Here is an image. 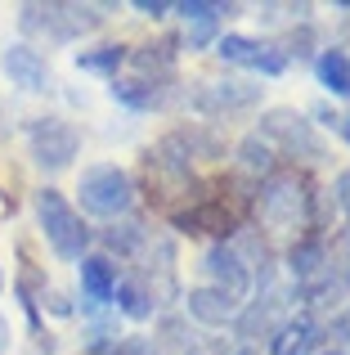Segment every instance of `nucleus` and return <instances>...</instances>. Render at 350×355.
Segmentation results:
<instances>
[{
    "label": "nucleus",
    "instance_id": "nucleus-14",
    "mask_svg": "<svg viewBox=\"0 0 350 355\" xmlns=\"http://www.w3.org/2000/svg\"><path fill=\"white\" fill-rule=\"evenodd\" d=\"M184 311H189V320H198L202 329H225L229 320H234V311H238V302H229L220 288H211V284H198V288H189V297H184Z\"/></svg>",
    "mask_w": 350,
    "mask_h": 355
},
{
    "label": "nucleus",
    "instance_id": "nucleus-30",
    "mask_svg": "<svg viewBox=\"0 0 350 355\" xmlns=\"http://www.w3.org/2000/svg\"><path fill=\"white\" fill-rule=\"evenodd\" d=\"M319 355H346V351H319Z\"/></svg>",
    "mask_w": 350,
    "mask_h": 355
},
{
    "label": "nucleus",
    "instance_id": "nucleus-12",
    "mask_svg": "<svg viewBox=\"0 0 350 355\" xmlns=\"http://www.w3.org/2000/svg\"><path fill=\"white\" fill-rule=\"evenodd\" d=\"M270 355H319V342H324V324L315 320L310 311L283 320L279 329L270 333Z\"/></svg>",
    "mask_w": 350,
    "mask_h": 355
},
{
    "label": "nucleus",
    "instance_id": "nucleus-13",
    "mask_svg": "<svg viewBox=\"0 0 350 355\" xmlns=\"http://www.w3.org/2000/svg\"><path fill=\"white\" fill-rule=\"evenodd\" d=\"M256 99H261V86H247V81H202L198 90L202 113H238V108H252Z\"/></svg>",
    "mask_w": 350,
    "mask_h": 355
},
{
    "label": "nucleus",
    "instance_id": "nucleus-22",
    "mask_svg": "<svg viewBox=\"0 0 350 355\" xmlns=\"http://www.w3.org/2000/svg\"><path fill=\"white\" fill-rule=\"evenodd\" d=\"M131 59L126 45H90V50L77 54V68L81 72H104V77H117V68Z\"/></svg>",
    "mask_w": 350,
    "mask_h": 355
},
{
    "label": "nucleus",
    "instance_id": "nucleus-21",
    "mask_svg": "<svg viewBox=\"0 0 350 355\" xmlns=\"http://www.w3.org/2000/svg\"><path fill=\"white\" fill-rule=\"evenodd\" d=\"M238 171H243V175H261V180H270V175L279 171V162H274V148L265 144L261 135H247L243 144H238Z\"/></svg>",
    "mask_w": 350,
    "mask_h": 355
},
{
    "label": "nucleus",
    "instance_id": "nucleus-23",
    "mask_svg": "<svg viewBox=\"0 0 350 355\" xmlns=\"http://www.w3.org/2000/svg\"><path fill=\"white\" fill-rule=\"evenodd\" d=\"M144 243H149V230H144V225H135V220H113V225L104 230V248L122 252V257L140 252Z\"/></svg>",
    "mask_w": 350,
    "mask_h": 355
},
{
    "label": "nucleus",
    "instance_id": "nucleus-17",
    "mask_svg": "<svg viewBox=\"0 0 350 355\" xmlns=\"http://www.w3.org/2000/svg\"><path fill=\"white\" fill-rule=\"evenodd\" d=\"M131 63L135 72H140V81H171V72H175V41H158V45H140V50H131Z\"/></svg>",
    "mask_w": 350,
    "mask_h": 355
},
{
    "label": "nucleus",
    "instance_id": "nucleus-10",
    "mask_svg": "<svg viewBox=\"0 0 350 355\" xmlns=\"http://www.w3.org/2000/svg\"><path fill=\"white\" fill-rule=\"evenodd\" d=\"M0 72L9 77V86L27 90V95H41V90H50V63H45L27 41L5 45V54H0Z\"/></svg>",
    "mask_w": 350,
    "mask_h": 355
},
{
    "label": "nucleus",
    "instance_id": "nucleus-19",
    "mask_svg": "<svg viewBox=\"0 0 350 355\" xmlns=\"http://www.w3.org/2000/svg\"><path fill=\"white\" fill-rule=\"evenodd\" d=\"M315 72H319V86H324L328 95H337V99H350V54H346V50H337V45L319 50V59H315Z\"/></svg>",
    "mask_w": 350,
    "mask_h": 355
},
{
    "label": "nucleus",
    "instance_id": "nucleus-4",
    "mask_svg": "<svg viewBox=\"0 0 350 355\" xmlns=\"http://www.w3.org/2000/svg\"><path fill=\"white\" fill-rule=\"evenodd\" d=\"M256 135H261L274 153L283 148L288 157H306V162H324V157H328L324 135H319L315 121H306L297 108H270V113H261Z\"/></svg>",
    "mask_w": 350,
    "mask_h": 355
},
{
    "label": "nucleus",
    "instance_id": "nucleus-15",
    "mask_svg": "<svg viewBox=\"0 0 350 355\" xmlns=\"http://www.w3.org/2000/svg\"><path fill=\"white\" fill-rule=\"evenodd\" d=\"M77 270H81V297H86V306L90 311H104L117 293V266L95 252V257H81Z\"/></svg>",
    "mask_w": 350,
    "mask_h": 355
},
{
    "label": "nucleus",
    "instance_id": "nucleus-28",
    "mask_svg": "<svg viewBox=\"0 0 350 355\" xmlns=\"http://www.w3.org/2000/svg\"><path fill=\"white\" fill-rule=\"evenodd\" d=\"M337 130H342V135L350 139V117H342V121H337Z\"/></svg>",
    "mask_w": 350,
    "mask_h": 355
},
{
    "label": "nucleus",
    "instance_id": "nucleus-9",
    "mask_svg": "<svg viewBox=\"0 0 350 355\" xmlns=\"http://www.w3.org/2000/svg\"><path fill=\"white\" fill-rule=\"evenodd\" d=\"M288 275L297 279V293L324 284V279L333 275V252H328V239L324 234H301L288 248Z\"/></svg>",
    "mask_w": 350,
    "mask_h": 355
},
{
    "label": "nucleus",
    "instance_id": "nucleus-20",
    "mask_svg": "<svg viewBox=\"0 0 350 355\" xmlns=\"http://www.w3.org/2000/svg\"><path fill=\"white\" fill-rule=\"evenodd\" d=\"M117 311L126 315V320L144 324L153 320V311H158V297H153V288L144 284V279H117Z\"/></svg>",
    "mask_w": 350,
    "mask_h": 355
},
{
    "label": "nucleus",
    "instance_id": "nucleus-5",
    "mask_svg": "<svg viewBox=\"0 0 350 355\" xmlns=\"http://www.w3.org/2000/svg\"><path fill=\"white\" fill-rule=\"evenodd\" d=\"M104 23L95 5H23L18 14V27L27 36H45V41L63 45V41H77V36L95 32Z\"/></svg>",
    "mask_w": 350,
    "mask_h": 355
},
{
    "label": "nucleus",
    "instance_id": "nucleus-18",
    "mask_svg": "<svg viewBox=\"0 0 350 355\" xmlns=\"http://www.w3.org/2000/svg\"><path fill=\"white\" fill-rule=\"evenodd\" d=\"M274 315H279V297H274V293H265L261 302H252V306H247V311L234 320L238 338H247V342H256V338H270V333L283 324V320H274Z\"/></svg>",
    "mask_w": 350,
    "mask_h": 355
},
{
    "label": "nucleus",
    "instance_id": "nucleus-16",
    "mask_svg": "<svg viewBox=\"0 0 350 355\" xmlns=\"http://www.w3.org/2000/svg\"><path fill=\"white\" fill-rule=\"evenodd\" d=\"M113 99L131 113H153L167 104V86L158 81H140V77H113Z\"/></svg>",
    "mask_w": 350,
    "mask_h": 355
},
{
    "label": "nucleus",
    "instance_id": "nucleus-31",
    "mask_svg": "<svg viewBox=\"0 0 350 355\" xmlns=\"http://www.w3.org/2000/svg\"><path fill=\"white\" fill-rule=\"evenodd\" d=\"M0 288H5V275H0Z\"/></svg>",
    "mask_w": 350,
    "mask_h": 355
},
{
    "label": "nucleus",
    "instance_id": "nucleus-24",
    "mask_svg": "<svg viewBox=\"0 0 350 355\" xmlns=\"http://www.w3.org/2000/svg\"><path fill=\"white\" fill-rule=\"evenodd\" d=\"M104 355H158V351H153L149 338H117Z\"/></svg>",
    "mask_w": 350,
    "mask_h": 355
},
{
    "label": "nucleus",
    "instance_id": "nucleus-11",
    "mask_svg": "<svg viewBox=\"0 0 350 355\" xmlns=\"http://www.w3.org/2000/svg\"><path fill=\"white\" fill-rule=\"evenodd\" d=\"M175 14L189 27V32H184L189 50H207V45H216L220 18L234 14V5H220V0H184V5H175Z\"/></svg>",
    "mask_w": 350,
    "mask_h": 355
},
{
    "label": "nucleus",
    "instance_id": "nucleus-29",
    "mask_svg": "<svg viewBox=\"0 0 350 355\" xmlns=\"http://www.w3.org/2000/svg\"><path fill=\"white\" fill-rule=\"evenodd\" d=\"M234 355H256V351H252V347H243V351H234Z\"/></svg>",
    "mask_w": 350,
    "mask_h": 355
},
{
    "label": "nucleus",
    "instance_id": "nucleus-7",
    "mask_svg": "<svg viewBox=\"0 0 350 355\" xmlns=\"http://www.w3.org/2000/svg\"><path fill=\"white\" fill-rule=\"evenodd\" d=\"M216 54L234 68H247V72H261V77H283L288 72V50L274 41H256V36H243V32H225L216 36Z\"/></svg>",
    "mask_w": 350,
    "mask_h": 355
},
{
    "label": "nucleus",
    "instance_id": "nucleus-1",
    "mask_svg": "<svg viewBox=\"0 0 350 355\" xmlns=\"http://www.w3.org/2000/svg\"><path fill=\"white\" fill-rule=\"evenodd\" d=\"M256 216L270 230H306L315 220V189L301 171H274L256 189Z\"/></svg>",
    "mask_w": 350,
    "mask_h": 355
},
{
    "label": "nucleus",
    "instance_id": "nucleus-2",
    "mask_svg": "<svg viewBox=\"0 0 350 355\" xmlns=\"http://www.w3.org/2000/svg\"><path fill=\"white\" fill-rule=\"evenodd\" d=\"M36 220H41V234L45 243L54 248V257H63V261H81V257H90V225L81 220V211L72 207L68 198H63L59 189H36Z\"/></svg>",
    "mask_w": 350,
    "mask_h": 355
},
{
    "label": "nucleus",
    "instance_id": "nucleus-26",
    "mask_svg": "<svg viewBox=\"0 0 350 355\" xmlns=\"http://www.w3.org/2000/svg\"><path fill=\"white\" fill-rule=\"evenodd\" d=\"M135 9H140V14H149V18H167L175 5H167V0H135Z\"/></svg>",
    "mask_w": 350,
    "mask_h": 355
},
{
    "label": "nucleus",
    "instance_id": "nucleus-27",
    "mask_svg": "<svg viewBox=\"0 0 350 355\" xmlns=\"http://www.w3.org/2000/svg\"><path fill=\"white\" fill-rule=\"evenodd\" d=\"M0 355H9V320L0 315Z\"/></svg>",
    "mask_w": 350,
    "mask_h": 355
},
{
    "label": "nucleus",
    "instance_id": "nucleus-3",
    "mask_svg": "<svg viewBox=\"0 0 350 355\" xmlns=\"http://www.w3.org/2000/svg\"><path fill=\"white\" fill-rule=\"evenodd\" d=\"M77 198H81V211H90V216L122 220L126 211L135 207V180H131L126 166L99 162V166H86V171H81Z\"/></svg>",
    "mask_w": 350,
    "mask_h": 355
},
{
    "label": "nucleus",
    "instance_id": "nucleus-25",
    "mask_svg": "<svg viewBox=\"0 0 350 355\" xmlns=\"http://www.w3.org/2000/svg\"><path fill=\"white\" fill-rule=\"evenodd\" d=\"M333 198H337V207L350 216V171H342L337 175V184H333Z\"/></svg>",
    "mask_w": 350,
    "mask_h": 355
},
{
    "label": "nucleus",
    "instance_id": "nucleus-8",
    "mask_svg": "<svg viewBox=\"0 0 350 355\" xmlns=\"http://www.w3.org/2000/svg\"><path fill=\"white\" fill-rule=\"evenodd\" d=\"M202 270H207V284L220 288L229 302H243L256 284V275L247 266V257L238 252V243H211L207 257H202Z\"/></svg>",
    "mask_w": 350,
    "mask_h": 355
},
{
    "label": "nucleus",
    "instance_id": "nucleus-6",
    "mask_svg": "<svg viewBox=\"0 0 350 355\" xmlns=\"http://www.w3.org/2000/svg\"><path fill=\"white\" fill-rule=\"evenodd\" d=\"M27 144H32V157L41 171H63V166H72V157L81 153V135L72 121L63 117H32V126H27Z\"/></svg>",
    "mask_w": 350,
    "mask_h": 355
}]
</instances>
